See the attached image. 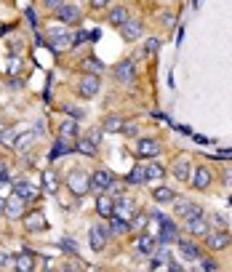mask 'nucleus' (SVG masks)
I'll return each instance as SVG.
<instances>
[{
	"mask_svg": "<svg viewBox=\"0 0 232 272\" xmlns=\"http://www.w3.org/2000/svg\"><path fill=\"white\" fill-rule=\"evenodd\" d=\"M67 190L75 197H83L85 192H91V174H85L83 168H72L67 174Z\"/></svg>",
	"mask_w": 232,
	"mask_h": 272,
	"instance_id": "1",
	"label": "nucleus"
},
{
	"mask_svg": "<svg viewBox=\"0 0 232 272\" xmlns=\"http://www.w3.org/2000/svg\"><path fill=\"white\" fill-rule=\"evenodd\" d=\"M174 214L182 216L184 222H187V219H200V216H205L200 205L192 203L190 197H176V200H174Z\"/></svg>",
	"mask_w": 232,
	"mask_h": 272,
	"instance_id": "2",
	"label": "nucleus"
},
{
	"mask_svg": "<svg viewBox=\"0 0 232 272\" xmlns=\"http://www.w3.org/2000/svg\"><path fill=\"white\" fill-rule=\"evenodd\" d=\"M203 240H205V248H208V251H224V248H230L232 235L227 230H214V232H208Z\"/></svg>",
	"mask_w": 232,
	"mask_h": 272,
	"instance_id": "3",
	"label": "nucleus"
},
{
	"mask_svg": "<svg viewBox=\"0 0 232 272\" xmlns=\"http://www.w3.org/2000/svg\"><path fill=\"white\" fill-rule=\"evenodd\" d=\"M14 195L27 205V203H35L43 192H40V187H35V184H30V182H24V179H22V182H14Z\"/></svg>",
	"mask_w": 232,
	"mask_h": 272,
	"instance_id": "4",
	"label": "nucleus"
},
{
	"mask_svg": "<svg viewBox=\"0 0 232 272\" xmlns=\"http://www.w3.org/2000/svg\"><path fill=\"white\" fill-rule=\"evenodd\" d=\"M112 184H115V176H112V171H104L99 168L91 174V192H99V195H104Z\"/></svg>",
	"mask_w": 232,
	"mask_h": 272,
	"instance_id": "5",
	"label": "nucleus"
},
{
	"mask_svg": "<svg viewBox=\"0 0 232 272\" xmlns=\"http://www.w3.org/2000/svg\"><path fill=\"white\" fill-rule=\"evenodd\" d=\"M48 43H51L54 51H62V48H72V45H75V38H72L64 27H56V30L48 32Z\"/></svg>",
	"mask_w": 232,
	"mask_h": 272,
	"instance_id": "6",
	"label": "nucleus"
},
{
	"mask_svg": "<svg viewBox=\"0 0 232 272\" xmlns=\"http://www.w3.org/2000/svg\"><path fill=\"white\" fill-rule=\"evenodd\" d=\"M176 237H179L176 222L165 216L163 222H160V232H157V245H171V243H176Z\"/></svg>",
	"mask_w": 232,
	"mask_h": 272,
	"instance_id": "7",
	"label": "nucleus"
},
{
	"mask_svg": "<svg viewBox=\"0 0 232 272\" xmlns=\"http://www.w3.org/2000/svg\"><path fill=\"white\" fill-rule=\"evenodd\" d=\"M115 219H120V222H131V219L136 216V203L128 200V197H120V200H115Z\"/></svg>",
	"mask_w": 232,
	"mask_h": 272,
	"instance_id": "8",
	"label": "nucleus"
},
{
	"mask_svg": "<svg viewBox=\"0 0 232 272\" xmlns=\"http://www.w3.org/2000/svg\"><path fill=\"white\" fill-rule=\"evenodd\" d=\"M88 237H91V248L94 251H104L107 248V237H110V230L104 227V224H94L91 227V232H88Z\"/></svg>",
	"mask_w": 232,
	"mask_h": 272,
	"instance_id": "9",
	"label": "nucleus"
},
{
	"mask_svg": "<svg viewBox=\"0 0 232 272\" xmlns=\"http://www.w3.org/2000/svg\"><path fill=\"white\" fill-rule=\"evenodd\" d=\"M99 88H102V83H99V75H88V72H85L83 75V80H80V96L83 99H94L96 94H99Z\"/></svg>",
	"mask_w": 232,
	"mask_h": 272,
	"instance_id": "10",
	"label": "nucleus"
},
{
	"mask_svg": "<svg viewBox=\"0 0 232 272\" xmlns=\"http://www.w3.org/2000/svg\"><path fill=\"white\" fill-rule=\"evenodd\" d=\"M176 245H179V251L184 254V259H200V256H203L200 245H197L195 240H190L187 235H179V237H176Z\"/></svg>",
	"mask_w": 232,
	"mask_h": 272,
	"instance_id": "11",
	"label": "nucleus"
},
{
	"mask_svg": "<svg viewBox=\"0 0 232 272\" xmlns=\"http://www.w3.org/2000/svg\"><path fill=\"white\" fill-rule=\"evenodd\" d=\"M163 152V144L157 142V139H142L136 147V155L139 157H157Z\"/></svg>",
	"mask_w": 232,
	"mask_h": 272,
	"instance_id": "12",
	"label": "nucleus"
},
{
	"mask_svg": "<svg viewBox=\"0 0 232 272\" xmlns=\"http://www.w3.org/2000/svg\"><path fill=\"white\" fill-rule=\"evenodd\" d=\"M56 19H59V22H64V24H75V22H80V8H77V5L62 3L56 8Z\"/></svg>",
	"mask_w": 232,
	"mask_h": 272,
	"instance_id": "13",
	"label": "nucleus"
},
{
	"mask_svg": "<svg viewBox=\"0 0 232 272\" xmlns=\"http://www.w3.org/2000/svg\"><path fill=\"white\" fill-rule=\"evenodd\" d=\"M24 227L30 232H43V230H48V222H45V216L40 211H30V214H24Z\"/></svg>",
	"mask_w": 232,
	"mask_h": 272,
	"instance_id": "14",
	"label": "nucleus"
},
{
	"mask_svg": "<svg viewBox=\"0 0 232 272\" xmlns=\"http://www.w3.org/2000/svg\"><path fill=\"white\" fill-rule=\"evenodd\" d=\"M184 227H187V232L192 237H205L211 232V227H208V222H205V216H200V219H187L184 222Z\"/></svg>",
	"mask_w": 232,
	"mask_h": 272,
	"instance_id": "15",
	"label": "nucleus"
},
{
	"mask_svg": "<svg viewBox=\"0 0 232 272\" xmlns=\"http://www.w3.org/2000/svg\"><path fill=\"white\" fill-rule=\"evenodd\" d=\"M136 248H139V254H144V256L152 259V254L157 251V237H152V235H147V232H142V235L136 237Z\"/></svg>",
	"mask_w": 232,
	"mask_h": 272,
	"instance_id": "16",
	"label": "nucleus"
},
{
	"mask_svg": "<svg viewBox=\"0 0 232 272\" xmlns=\"http://www.w3.org/2000/svg\"><path fill=\"white\" fill-rule=\"evenodd\" d=\"M142 32H144V24L139 22V19H128V22L120 27V35L125 38V40H139Z\"/></svg>",
	"mask_w": 232,
	"mask_h": 272,
	"instance_id": "17",
	"label": "nucleus"
},
{
	"mask_svg": "<svg viewBox=\"0 0 232 272\" xmlns=\"http://www.w3.org/2000/svg\"><path fill=\"white\" fill-rule=\"evenodd\" d=\"M171 174H174L179 182H190V176H192V163L187 160V157H179V160H174V165H171Z\"/></svg>",
	"mask_w": 232,
	"mask_h": 272,
	"instance_id": "18",
	"label": "nucleus"
},
{
	"mask_svg": "<svg viewBox=\"0 0 232 272\" xmlns=\"http://www.w3.org/2000/svg\"><path fill=\"white\" fill-rule=\"evenodd\" d=\"M211 176H214V174H211V171L205 168V165H200V168L192 171L190 182H192V187H195V190H205V187L211 184Z\"/></svg>",
	"mask_w": 232,
	"mask_h": 272,
	"instance_id": "19",
	"label": "nucleus"
},
{
	"mask_svg": "<svg viewBox=\"0 0 232 272\" xmlns=\"http://www.w3.org/2000/svg\"><path fill=\"white\" fill-rule=\"evenodd\" d=\"M96 211H99V216H104V219H112V214H115V200L104 192V195H96Z\"/></svg>",
	"mask_w": 232,
	"mask_h": 272,
	"instance_id": "20",
	"label": "nucleus"
},
{
	"mask_svg": "<svg viewBox=\"0 0 232 272\" xmlns=\"http://www.w3.org/2000/svg\"><path fill=\"white\" fill-rule=\"evenodd\" d=\"M125 22H128V8H123V5H115V8H110L107 24H112V27H123Z\"/></svg>",
	"mask_w": 232,
	"mask_h": 272,
	"instance_id": "21",
	"label": "nucleus"
},
{
	"mask_svg": "<svg viewBox=\"0 0 232 272\" xmlns=\"http://www.w3.org/2000/svg\"><path fill=\"white\" fill-rule=\"evenodd\" d=\"M5 216L8 219H24V203L14 195L11 200H5Z\"/></svg>",
	"mask_w": 232,
	"mask_h": 272,
	"instance_id": "22",
	"label": "nucleus"
},
{
	"mask_svg": "<svg viewBox=\"0 0 232 272\" xmlns=\"http://www.w3.org/2000/svg\"><path fill=\"white\" fill-rule=\"evenodd\" d=\"M22 134V131L16 128V125H5V128H0V144L3 147H16V136Z\"/></svg>",
	"mask_w": 232,
	"mask_h": 272,
	"instance_id": "23",
	"label": "nucleus"
},
{
	"mask_svg": "<svg viewBox=\"0 0 232 272\" xmlns=\"http://www.w3.org/2000/svg\"><path fill=\"white\" fill-rule=\"evenodd\" d=\"M134 62H120V64H117V67H115V78H117V80H120V83H128V80H134Z\"/></svg>",
	"mask_w": 232,
	"mask_h": 272,
	"instance_id": "24",
	"label": "nucleus"
},
{
	"mask_svg": "<svg viewBox=\"0 0 232 272\" xmlns=\"http://www.w3.org/2000/svg\"><path fill=\"white\" fill-rule=\"evenodd\" d=\"M14 270L16 272H32V270H35V259H32L30 254L14 256Z\"/></svg>",
	"mask_w": 232,
	"mask_h": 272,
	"instance_id": "25",
	"label": "nucleus"
},
{
	"mask_svg": "<svg viewBox=\"0 0 232 272\" xmlns=\"http://www.w3.org/2000/svg\"><path fill=\"white\" fill-rule=\"evenodd\" d=\"M123 117H117V115H107L104 117V123H102V131H107V134H120L123 131Z\"/></svg>",
	"mask_w": 232,
	"mask_h": 272,
	"instance_id": "26",
	"label": "nucleus"
},
{
	"mask_svg": "<svg viewBox=\"0 0 232 272\" xmlns=\"http://www.w3.org/2000/svg\"><path fill=\"white\" fill-rule=\"evenodd\" d=\"M152 200H155V203H160V205H165V203H174V200H176V192L171 190V187H157L155 192H152Z\"/></svg>",
	"mask_w": 232,
	"mask_h": 272,
	"instance_id": "27",
	"label": "nucleus"
},
{
	"mask_svg": "<svg viewBox=\"0 0 232 272\" xmlns=\"http://www.w3.org/2000/svg\"><path fill=\"white\" fill-rule=\"evenodd\" d=\"M107 230H110V235H128L131 227H128V222H120V219H107Z\"/></svg>",
	"mask_w": 232,
	"mask_h": 272,
	"instance_id": "28",
	"label": "nucleus"
},
{
	"mask_svg": "<svg viewBox=\"0 0 232 272\" xmlns=\"http://www.w3.org/2000/svg\"><path fill=\"white\" fill-rule=\"evenodd\" d=\"M160 176H165V168L160 163H147L144 165V179H147V182L150 179H160Z\"/></svg>",
	"mask_w": 232,
	"mask_h": 272,
	"instance_id": "29",
	"label": "nucleus"
},
{
	"mask_svg": "<svg viewBox=\"0 0 232 272\" xmlns=\"http://www.w3.org/2000/svg\"><path fill=\"white\" fill-rule=\"evenodd\" d=\"M142 182H147L144 179V165H134L128 171V176H125V184H142Z\"/></svg>",
	"mask_w": 232,
	"mask_h": 272,
	"instance_id": "30",
	"label": "nucleus"
},
{
	"mask_svg": "<svg viewBox=\"0 0 232 272\" xmlns=\"http://www.w3.org/2000/svg\"><path fill=\"white\" fill-rule=\"evenodd\" d=\"M75 150H77V152H83V155H88V157H94L96 152H99V147H96V144H91V142H88V139H85V136H83V139H77Z\"/></svg>",
	"mask_w": 232,
	"mask_h": 272,
	"instance_id": "31",
	"label": "nucleus"
},
{
	"mask_svg": "<svg viewBox=\"0 0 232 272\" xmlns=\"http://www.w3.org/2000/svg\"><path fill=\"white\" fill-rule=\"evenodd\" d=\"M75 136H77V123L75 120H64L62 123V139L70 142V139H75Z\"/></svg>",
	"mask_w": 232,
	"mask_h": 272,
	"instance_id": "32",
	"label": "nucleus"
},
{
	"mask_svg": "<svg viewBox=\"0 0 232 272\" xmlns=\"http://www.w3.org/2000/svg\"><path fill=\"white\" fill-rule=\"evenodd\" d=\"M70 150H72V144H70V142H64V139H59V142L54 144V152H51V160H56V157L67 155Z\"/></svg>",
	"mask_w": 232,
	"mask_h": 272,
	"instance_id": "33",
	"label": "nucleus"
},
{
	"mask_svg": "<svg viewBox=\"0 0 232 272\" xmlns=\"http://www.w3.org/2000/svg\"><path fill=\"white\" fill-rule=\"evenodd\" d=\"M128 227H131V230H144V227H150V214H136V216L128 222Z\"/></svg>",
	"mask_w": 232,
	"mask_h": 272,
	"instance_id": "34",
	"label": "nucleus"
},
{
	"mask_svg": "<svg viewBox=\"0 0 232 272\" xmlns=\"http://www.w3.org/2000/svg\"><path fill=\"white\" fill-rule=\"evenodd\" d=\"M32 142H35V131H24V134L16 139V150H27Z\"/></svg>",
	"mask_w": 232,
	"mask_h": 272,
	"instance_id": "35",
	"label": "nucleus"
},
{
	"mask_svg": "<svg viewBox=\"0 0 232 272\" xmlns=\"http://www.w3.org/2000/svg\"><path fill=\"white\" fill-rule=\"evenodd\" d=\"M80 67H83V70H88V75H96V72L102 70V62H99V59H83Z\"/></svg>",
	"mask_w": 232,
	"mask_h": 272,
	"instance_id": "36",
	"label": "nucleus"
},
{
	"mask_svg": "<svg viewBox=\"0 0 232 272\" xmlns=\"http://www.w3.org/2000/svg\"><path fill=\"white\" fill-rule=\"evenodd\" d=\"M22 67H24L22 56H11V62H8V72H11V78H19V72H22Z\"/></svg>",
	"mask_w": 232,
	"mask_h": 272,
	"instance_id": "37",
	"label": "nucleus"
},
{
	"mask_svg": "<svg viewBox=\"0 0 232 272\" xmlns=\"http://www.w3.org/2000/svg\"><path fill=\"white\" fill-rule=\"evenodd\" d=\"M64 112H67V115H70V120H75V123L85 117V112H83V110H77L75 104H67V107H64Z\"/></svg>",
	"mask_w": 232,
	"mask_h": 272,
	"instance_id": "38",
	"label": "nucleus"
},
{
	"mask_svg": "<svg viewBox=\"0 0 232 272\" xmlns=\"http://www.w3.org/2000/svg\"><path fill=\"white\" fill-rule=\"evenodd\" d=\"M157 48H160V40H157V38H150V40L144 43V54H147V56L157 54Z\"/></svg>",
	"mask_w": 232,
	"mask_h": 272,
	"instance_id": "39",
	"label": "nucleus"
},
{
	"mask_svg": "<svg viewBox=\"0 0 232 272\" xmlns=\"http://www.w3.org/2000/svg\"><path fill=\"white\" fill-rule=\"evenodd\" d=\"M59 245H62V248H64V251H70V254H72V256H75V254H77V243H75V240H72V237H64V240H59Z\"/></svg>",
	"mask_w": 232,
	"mask_h": 272,
	"instance_id": "40",
	"label": "nucleus"
},
{
	"mask_svg": "<svg viewBox=\"0 0 232 272\" xmlns=\"http://www.w3.org/2000/svg\"><path fill=\"white\" fill-rule=\"evenodd\" d=\"M85 139H88L91 144H96V147H99V142H102V128H91L88 134H85Z\"/></svg>",
	"mask_w": 232,
	"mask_h": 272,
	"instance_id": "41",
	"label": "nucleus"
},
{
	"mask_svg": "<svg viewBox=\"0 0 232 272\" xmlns=\"http://www.w3.org/2000/svg\"><path fill=\"white\" fill-rule=\"evenodd\" d=\"M45 190H48V192H56V179H54V174H51V171H45Z\"/></svg>",
	"mask_w": 232,
	"mask_h": 272,
	"instance_id": "42",
	"label": "nucleus"
},
{
	"mask_svg": "<svg viewBox=\"0 0 232 272\" xmlns=\"http://www.w3.org/2000/svg\"><path fill=\"white\" fill-rule=\"evenodd\" d=\"M120 134H125V136H136V134H139V128H136V123H125V125H123V131H120Z\"/></svg>",
	"mask_w": 232,
	"mask_h": 272,
	"instance_id": "43",
	"label": "nucleus"
},
{
	"mask_svg": "<svg viewBox=\"0 0 232 272\" xmlns=\"http://www.w3.org/2000/svg\"><path fill=\"white\" fill-rule=\"evenodd\" d=\"M214 224L219 230H227V219H224V214H214Z\"/></svg>",
	"mask_w": 232,
	"mask_h": 272,
	"instance_id": "44",
	"label": "nucleus"
},
{
	"mask_svg": "<svg viewBox=\"0 0 232 272\" xmlns=\"http://www.w3.org/2000/svg\"><path fill=\"white\" fill-rule=\"evenodd\" d=\"M11 45V56H19L24 51V43H19V40H14V43H8Z\"/></svg>",
	"mask_w": 232,
	"mask_h": 272,
	"instance_id": "45",
	"label": "nucleus"
},
{
	"mask_svg": "<svg viewBox=\"0 0 232 272\" xmlns=\"http://www.w3.org/2000/svg\"><path fill=\"white\" fill-rule=\"evenodd\" d=\"M160 22H163V27H174L176 19H174V14H163V16H160Z\"/></svg>",
	"mask_w": 232,
	"mask_h": 272,
	"instance_id": "46",
	"label": "nucleus"
},
{
	"mask_svg": "<svg viewBox=\"0 0 232 272\" xmlns=\"http://www.w3.org/2000/svg\"><path fill=\"white\" fill-rule=\"evenodd\" d=\"M88 32H85V30H80V32H77V35H75V45H80V43H85V40H88Z\"/></svg>",
	"mask_w": 232,
	"mask_h": 272,
	"instance_id": "47",
	"label": "nucleus"
},
{
	"mask_svg": "<svg viewBox=\"0 0 232 272\" xmlns=\"http://www.w3.org/2000/svg\"><path fill=\"white\" fill-rule=\"evenodd\" d=\"M200 259H203V270H205V272L216 270V262H211V259H205V256H200Z\"/></svg>",
	"mask_w": 232,
	"mask_h": 272,
	"instance_id": "48",
	"label": "nucleus"
},
{
	"mask_svg": "<svg viewBox=\"0 0 232 272\" xmlns=\"http://www.w3.org/2000/svg\"><path fill=\"white\" fill-rule=\"evenodd\" d=\"M91 8H96V11L107 8V0H91Z\"/></svg>",
	"mask_w": 232,
	"mask_h": 272,
	"instance_id": "49",
	"label": "nucleus"
},
{
	"mask_svg": "<svg viewBox=\"0 0 232 272\" xmlns=\"http://www.w3.org/2000/svg\"><path fill=\"white\" fill-rule=\"evenodd\" d=\"M24 14H27V19H30V24H32V27H38V16H35V11H32V8H27Z\"/></svg>",
	"mask_w": 232,
	"mask_h": 272,
	"instance_id": "50",
	"label": "nucleus"
},
{
	"mask_svg": "<svg viewBox=\"0 0 232 272\" xmlns=\"http://www.w3.org/2000/svg\"><path fill=\"white\" fill-rule=\"evenodd\" d=\"M8 179H11V176H8V171H3V174H0V184H5Z\"/></svg>",
	"mask_w": 232,
	"mask_h": 272,
	"instance_id": "51",
	"label": "nucleus"
},
{
	"mask_svg": "<svg viewBox=\"0 0 232 272\" xmlns=\"http://www.w3.org/2000/svg\"><path fill=\"white\" fill-rule=\"evenodd\" d=\"M0 214H5V200L0 197Z\"/></svg>",
	"mask_w": 232,
	"mask_h": 272,
	"instance_id": "52",
	"label": "nucleus"
},
{
	"mask_svg": "<svg viewBox=\"0 0 232 272\" xmlns=\"http://www.w3.org/2000/svg\"><path fill=\"white\" fill-rule=\"evenodd\" d=\"M3 171H5V160L0 157V174H3Z\"/></svg>",
	"mask_w": 232,
	"mask_h": 272,
	"instance_id": "53",
	"label": "nucleus"
},
{
	"mask_svg": "<svg viewBox=\"0 0 232 272\" xmlns=\"http://www.w3.org/2000/svg\"><path fill=\"white\" fill-rule=\"evenodd\" d=\"M67 272H80V270H67Z\"/></svg>",
	"mask_w": 232,
	"mask_h": 272,
	"instance_id": "54",
	"label": "nucleus"
},
{
	"mask_svg": "<svg viewBox=\"0 0 232 272\" xmlns=\"http://www.w3.org/2000/svg\"><path fill=\"white\" fill-rule=\"evenodd\" d=\"M45 272H51V270H45Z\"/></svg>",
	"mask_w": 232,
	"mask_h": 272,
	"instance_id": "55",
	"label": "nucleus"
}]
</instances>
